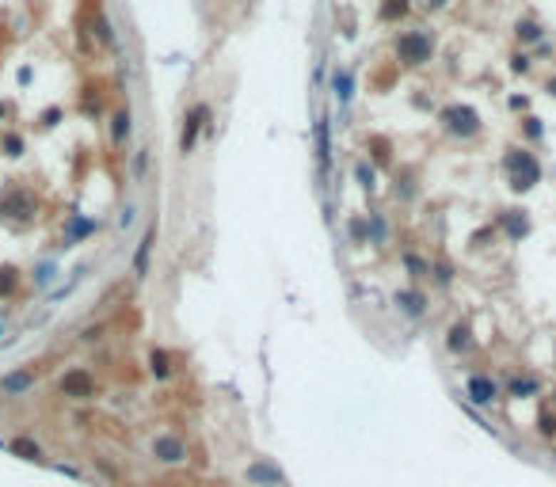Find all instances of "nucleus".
I'll list each match as a JSON object with an SVG mask.
<instances>
[{
	"mask_svg": "<svg viewBox=\"0 0 556 487\" xmlns=\"http://www.w3.org/2000/svg\"><path fill=\"white\" fill-rule=\"evenodd\" d=\"M507 175H510V191H530V187L541 183V164L533 152L526 149H510L507 152Z\"/></svg>",
	"mask_w": 556,
	"mask_h": 487,
	"instance_id": "obj_1",
	"label": "nucleus"
},
{
	"mask_svg": "<svg viewBox=\"0 0 556 487\" xmlns=\"http://www.w3.org/2000/svg\"><path fill=\"white\" fill-rule=\"evenodd\" d=\"M0 217L16 221V225H27V221H35V217H38L35 194H31L27 187H8V191L0 194Z\"/></svg>",
	"mask_w": 556,
	"mask_h": 487,
	"instance_id": "obj_2",
	"label": "nucleus"
},
{
	"mask_svg": "<svg viewBox=\"0 0 556 487\" xmlns=\"http://www.w3.org/2000/svg\"><path fill=\"white\" fill-rule=\"evenodd\" d=\"M431 53H435V38L427 31H404L396 38V58L404 65H423V61H431Z\"/></svg>",
	"mask_w": 556,
	"mask_h": 487,
	"instance_id": "obj_3",
	"label": "nucleus"
},
{
	"mask_svg": "<svg viewBox=\"0 0 556 487\" xmlns=\"http://www.w3.org/2000/svg\"><path fill=\"white\" fill-rule=\"evenodd\" d=\"M438 122L450 130V134H458V137H473V134H480V115H476L473 107H465V103L446 107V110L438 115Z\"/></svg>",
	"mask_w": 556,
	"mask_h": 487,
	"instance_id": "obj_4",
	"label": "nucleus"
},
{
	"mask_svg": "<svg viewBox=\"0 0 556 487\" xmlns=\"http://www.w3.org/2000/svg\"><path fill=\"white\" fill-rule=\"evenodd\" d=\"M61 392L73 400H88V396H96V377L88 370H69L61 377Z\"/></svg>",
	"mask_w": 556,
	"mask_h": 487,
	"instance_id": "obj_5",
	"label": "nucleus"
},
{
	"mask_svg": "<svg viewBox=\"0 0 556 487\" xmlns=\"http://www.w3.org/2000/svg\"><path fill=\"white\" fill-rule=\"evenodd\" d=\"M206 118H210V107L206 103H198L191 115L183 118V134H180V152H191L195 149V141H198V130L206 126Z\"/></svg>",
	"mask_w": 556,
	"mask_h": 487,
	"instance_id": "obj_6",
	"label": "nucleus"
},
{
	"mask_svg": "<svg viewBox=\"0 0 556 487\" xmlns=\"http://www.w3.org/2000/svg\"><path fill=\"white\" fill-rule=\"evenodd\" d=\"M153 453H157L160 461L175 464V461H183V457H187V446H183L180 438H168V434H160L157 441H153Z\"/></svg>",
	"mask_w": 556,
	"mask_h": 487,
	"instance_id": "obj_7",
	"label": "nucleus"
},
{
	"mask_svg": "<svg viewBox=\"0 0 556 487\" xmlns=\"http://www.w3.org/2000/svg\"><path fill=\"white\" fill-rule=\"evenodd\" d=\"M469 400L480 404V407L492 404V400H495V381H492V377H473V381H469Z\"/></svg>",
	"mask_w": 556,
	"mask_h": 487,
	"instance_id": "obj_8",
	"label": "nucleus"
},
{
	"mask_svg": "<svg viewBox=\"0 0 556 487\" xmlns=\"http://www.w3.org/2000/svg\"><path fill=\"white\" fill-rule=\"evenodd\" d=\"M331 92H336V99L343 107H347L351 95H354V76L347 69H336V73H331Z\"/></svg>",
	"mask_w": 556,
	"mask_h": 487,
	"instance_id": "obj_9",
	"label": "nucleus"
},
{
	"mask_svg": "<svg viewBox=\"0 0 556 487\" xmlns=\"http://www.w3.org/2000/svg\"><path fill=\"white\" fill-rule=\"evenodd\" d=\"M316 160L320 168H328L331 164V134H328V118L316 122Z\"/></svg>",
	"mask_w": 556,
	"mask_h": 487,
	"instance_id": "obj_10",
	"label": "nucleus"
},
{
	"mask_svg": "<svg viewBox=\"0 0 556 487\" xmlns=\"http://www.w3.org/2000/svg\"><path fill=\"white\" fill-rule=\"evenodd\" d=\"M408 0H381V8H377V16L385 19V23H393V19H404L408 16Z\"/></svg>",
	"mask_w": 556,
	"mask_h": 487,
	"instance_id": "obj_11",
	"label": "nucleus"
},
{
	"mask_svg": "<svg viewBox=\"0 0 556 487\" xmlns=\"http://www.w3.org/2000/svg\"><path fill=\"white\" fill-rule=\"evenodd\" d=\"M130 110H118V115H115V126H110V141H115V145H126V137H130Z\"/></svg>",
	"mask_w": 556,
	"mask_h": 487,
	"instance_id": "obj_12",
	"label": "nucleus"
},
{
	"mask_svg": "<svg viewBox=\"0 0 556 487\" xmlns=\"http://www.w3.org/2000/svg\"><path fill=\"white\" fill-rule=\"evenodd\" d=\"M153 240H157V229H149V232H145V240H141V248H138V259H133V271H138V274H145V271H149V251H153Z\"/></svg>",
	"mask_w": 556,
	"mask_h": 487,
	"instance_id": "obj_13",
	"label": "nucleus"
},
{
	"mask_svg": "<svg viewBox=\"0 0 556 487\" xmlns=\"http://www.w3.org/2000/svg\"><path fill=\"white\" fill-rule=\"evenodd\" d=\"M396 305L404 308L408 316H423V293H411V290H404V293H396Z\"/></svg>",
	"mask_w": 556,
	"mask_h": 487,
	"instance_id": "obj_14",
	"label": "nucleus"
},
{
	"mask_svg": "<svg viewBox=\"0 0 556 487\" xmlns=\"http://www.w3.org/2000/svg\"><path fill=\"white\" fill-rule=\"evenodd\" d=\"M503 225H507V232H510V236H526V229H530V221L526 217H522V214H515V209H510V214H503Z\"/></svg>",
	"mask_w": 556,
	"mask_h": 487,
	"instance_id": "obj_15",
	"label": "nucleus"
},
{
	"mask_svg": "<svg viewBox=\"0 0 556 487\" xmlns=\"http://www.w3.org/2000/svg\"><path fill=\"white\" fill-rule=\"evenodd\" d=\"M473 339H469V328L465 324H453L450 328V350H469Z\"/></svg>",
	"mask_w": 556,
	"mask_h": 487,
	"instance_id": "obj_16",
	"label": "nucleus"
},
{
	"mask_svg": "<svg viewBox=\"0 0 556 487\" xmlns=\"http://www.w3.org/2000/svg\"><path fill=\"white\" fill-rule=\"evenodd\" d=\"M35 384V377L31 373H12V377H4V392H24Z\"/></svg>",
	"mask_w": 556,
	"mask_h": 487,
	"instance_id": "obj_17",
	"label": "nucleus"
},
{
	"mask_svg": "<svg viewBox=\"0 0 556 487\" xmlns=\"http://www.w3.org/2000/svg\"><path fill=\"white\" fill-rule=\"evenodd\" d=\"M149 370L157 373V377H168V373H172L168 354H164V350H153V354H149Z\"/></svg>",
	"mask_w": 556,
	"mask_h": 487,
	"instance_id": "obj_18",
	"label": "nucleus"
},
{
	"mask_svg": "<svg viewBox=\"0 0 556 487\" xmlns=\"http://www.w3.org/2000/svg\"><path fill=\"white\" fill-rule=\"evenodd\" d=\"M12 453H19V457H27V461L42 457V449L35 446V441H27V438H16V441H12Z\"/></svg>",
	"mask_w": 556,
	"mask_h": 487,
	"instance_id": "obj_19",
	"label": "nucleus"
},
{
	"mask_svg": "<svg viewBox=\"0 0 556 487\" xmlns=\"http://www.w3.org/2000/svg\"><path fill=\"white\" fill-rule=\"evenodd\" d=\"M16 282H19V271H16V267H0V297L12 293Z\"/></svg>",
	"mask_w": 556,
	"mask_h": 487,
	"instance_id": "obj_20",
	"label": "nucleus"
},
{
	"mask_svg": "<svg viewBox=\"0 0 556 487\" xmlns=\"http://www.w3.org/2000/svg\"><path fill=\"white\" fill-rule=\"evenodd\" d=\"M84 232H96V221H84V217H76L73 225H69V232H65V236H69V240H81Z\"/></svg>",
	"mask_w": 556,
	"mask_h": 487,
	"instance_id": "obj_21",
	"label": "nucleus"
},
{
	"mask_svg": "<svg viewBox=\"0 0 556 487\" xmlns=\"http://www.w3.org/2000/svg\"><path fill=\"white\" fill-rule=\"evenodd\" d=\"M515 31H518V38H522V42H537V38H541V27H537V23H530V19H522Z\"/></svg>",
	"mask_w": 556,
	"mask_h": 487,
	"instance_id": "obj_22",
	"label": "nucleus"
},
{
	"mask_svg": "<svg viewBox=\"0 0 556 487\" xmlns=\"http://www.w3.org/2000/svg\"><path fill=\"white\" fill-rule=\"evenodd\" d=\"M354 175H359V183L366 187V191H374V168L366 160H359V168H354Z\"/></svg>",
	"mask_w": 556,
	"mask_h": 487,
	"instance_id": "obj_23",
	"label": "nucleus"
},
{
	"mask_svg": "<svg viewBox=\"0 0 556 487\" xmlns=\"http://www.w3.org/2000/svg\"><path fill=\"white\" fill-rule=\"evenodd\" d=\"M4 149H8V157H24V137L8 134V137H4Z\"/></svg>",
	"mask_w": 556,
	"mask_h": 487,
	"instance_id": "obj_24",
	"label": "nucleus"
},
{
	"mask_svg": "<svg viewBox=\"0 0 556 487\" xmlns=\"http://www.w3.org/2000/svg\"><path fill=\"white\" fill-rule=\"evenodd\" d=\"M533 389H537V381H515V384H510V392H515V396H522V392H533Z\"/></svg>",
	"mask_w": 556,
	"mask_h": 487,
	"instance_id": "obj_25",
	"label": "nucleus"
},
{
	"mask_svg": "<svg viewBox=\"0 0 556 487\" xmlns=\"http://www.w3.org/2000/svg\"><path fill=\"white\" fill-rule=\"evenodd\" d=\"M252 480H278V472H274V468H263V464H259V468H252Z\"/></svg>",
	"mask_w": 556,
	"mask_h": 487,
	"instance_id": "obj_26",
	"label": "nucleus"
},
{
	"mask_svg": "<svg viewBox=\"0 0 556 487\" xmlns=\"http://www.w3.org/2000/svg\"><path fill=\"white\" fill-rule=\"evenodd\" d=\"M58 118H61V110H58V107H50L46 115H42V126H46V130H50V126H58Z\"/></svg>",
	"mask_w": 556,
	"mask_h": 487,
	"instance_id": "obj_27",
	"label": "nucleus"
},
{
	"mask_svg": "<svg viewBox=\"0 0 556 487\" xmlns=\"http://www.w3.org/2000/svg\"><path fill=\"white\" fill-rule=\"evenodd\" d=\"M526 137H541V118H526Z\"/></svg>",
	"mask_w": 556,
	"mask_h": 487,
	"instance_id": "obj_28",
	"label": "nucleus"
},
{
	"mask_svg": "<svg viewBox=\"0 0 556 487\" xmlns=\"http://www.w3.org/2000/svg\"><path fill=\"white\" fill-rule=\"evenodd\" d=\"M510 69H515V73H526V69H530V58H515V61H510Z\"/></svg>",
	"mask_w": 556,
	"mask_h": 487,
	"instance_id": "obj_29",
	"label": "nucleus"
},
{
	"mask_svg": "<svg viewBox=\"0 0 556 487\" xmlns=\"http://www.w3.org/2000/svg\"><path fill=\"white\" fill-rule=\"evenodd\" d=\"M541 430H545V434H552V430H556V419H552V415H541Z\"/></svg>",
	"mask_w": 556,
	"mask_h": 487,
	"instance_id": "obj_30",
	"label": "nucleus"
},
{
	"mask_svg": "<svg viewBox=\"0 0 556 487\" xmlns=\"http://www.w3.org/2000/svg\"><path fill=\"white\" fill-rule=\"evenodd\" d=\"M35 278H38V282H42V286H46V282H50V278H53V267H50V263H46V267H42V271H38V274H35Z\"/></svg>",
	"mask_w": 556,
	"mask_h": 487,
	"instance_id": "obj_31",
	"label": "nucleus"
},
{
	"mask_svg": "<svg viewBox=\"0 0 556 487\" xmlns=\"http://www.w3.org/2000/svg\"><path fill=\"white\" fill-rule=\"evenodd\" d=\"M423 4H431V8H442V4H446V0H423Z\"/></svg>",
	"mask_w": 556,
	"mask_h": 487,
	"instance_id": "obj_32",
	"label": "nucleus"
},
{
	"mask_svg": "<svg viewBox=\"0 0 556 487\" xmlns=\"http://www.w3.org/2000/svg\"><path fill=\"white\" fill-rule=\"evenodd\" d=\"M549 92H552V95H556V80H552V84H549Z\"/></svg>",
	"mask_w": 556,
	"mask_h": 487,
	"instance_id": "obj_33",
	"label": "nucleus"
},
{
	"mask_svg": "<svg viewBox=\"0 0 556 487\" xmlns=\"http://www.w3.org/2000/svg\"><path fill=\"white\" fill-rule=\"evenodd\" d=\"M0 331H4V324H0Z\"/></svg>",
	"mask_w": 556,
	"mask_h": 487,
	"instance_id": "obj_34",
	"label": "nucleus"
}]
</instances>
